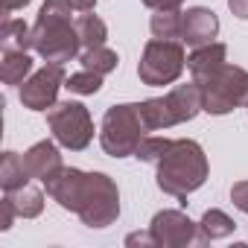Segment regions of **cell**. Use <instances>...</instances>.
Wrapping results in <instances>:
<instances>
[{"label":"cell","instance_id":"obj_1","mask_svg":"<svg viewBox=\"0 0 248 248\" xmlns=\"http://www.w3.org/2000/svg\"><path fill=\"white\" fill-rule=\"evenodd\" d=\"M70 15H73V6L67 0H44L32 27V50L44 62L64 64L79 56L82 41Z\"/></svg>","mask_w":248,"mask_h":248},{"label":"cell","instance_id":"obj_2","mask_svg":"<svg viewBox=\"0 0 248 248\" xmlns=\"http://www.w3.org/2000/svg\"><path fill=\"white\" fill-rule=\"evenodd\" d=\"M155 167H158V172H155L158 190H164L167 196H175V199H187L193 190H199L207 181V172H210L204 149L190 138L172 140L167 155Z\"/></svg>","mask_w":248,"mask_h":248},{"label":"cell","instance_id":"obj_3","mask_svg":"<svg viewBox=\"0 0 248 248\" xmlns=\"http://www.w3.org/2000/svg\"><path fill=\"white\" fill-rule=\"evenodd\" d=\"M146 123L140 114V102H129V105H111L102 117L99 126V143L105 149V155L111 158H129L138 152L140 140L146 138Z\"/></svg>","mask_w":248,"mask_h":248},{"label":"cell","instance_id":"obj_4","mask_svg":"<svg viewBox=\"0 0 248 248\" xmlns=\"http://www.w3.org/2000/svg\"><path fill=\"white\" fill-rule=\"evenodd\" d=\"M202 88V111L222 117L239 105H248V70L236 64H225L213 76L199 82Z\"/></svg>","mask_w":248,"mask_h":248},{"label":"cell","instance_id":"obj_5","mask_svg":"<svg viewBox=\"0 0 248 248\" xmlns=\"http://www.w3.org/2000/svg\"><path fill=\"white\" fill-rule=\"evenodd\" d=\"M76 216L88 228H108L120 216V190L105 172H88Z\"/></svg>","mask_w":248,"mask_h":248},{"label":"cell","instance_id":"obj_6","mask_svg":"<svg viewBox=\"0 0 248 248\" xmlns=\"http://www.w3.org/2000/svg\"><path fill=\"white\" fill-rule=\"evenodd\" d=\"M187 56H184V41H167V38H152L143 47L140 64H138V76L143 85L161 88V85H172L181 73H184Z\"/></svg>","mask_w":248,"mask_h":248},{"label":"cell","instance_id":"obj_7","mask_svg":"<svg viewBox=\"0 0 248 248\" xmlns=\"http://www.w3.org/2000/svg\"><path fill=\"white\" fill-rule=\"evenodd\" d=\"M47 126L56 138L59 146L70 149V152H82L91 146L93 140V120H91V111L82 105V102H56L50 111H47Z\"/></svg>","mask_w":248,"mask_h":248},{"label":"cell","instance_id":"obj_8","mask_svg":"<svg viewBox=\"0 0 248 248\" xmlns=\"http://www.w3.org/2000/svg\"><path fill=\"white\" fill-rule=\"evenodd\" d=\"M67 76H64V64L47 62L41 70H35L24 85H21V102L30 111H50L56 105L59 88H64Z\"/></svg>","mask_w":248,"mask_h":248},{"label":"cell","instance_id":"obj_9","mask_svg":"<svg viewBox=\"0 0 248 248\" xmlns=\"http://www.w3.org/2000/svg\"><path fill=\"white\" fill-rule=\"evenodd\" d=\"M149 231L155 236V245H164V248H184L190 242H199V225L181 210L155 213Z\"/></svg>","mask_w":248,"mask_h":248},{"label":"cell","instance_id":"obj_10","mask_svg":"<svg viewBox=\"0 0 248 248\" xmlns=\"http://www.w3.org/2000/svg\"><path fill=\"white\" fill-rule=\"evenodd\" d=\"M219 35V18L213 9L204 6H193L187 12H181V41L190 47H202L210 44Z\"/></svg>","mask_w":248,"mask_h":248},{"label":"cell","instance_id":"obj_11","mask_svg":"<svg viewBox=\"0 0 248 248\" xmlns=\"http://www.w3.org/2000/svg\"><path fill=\"white\" fill-rule=\"evenodd\" d=\"M24 164H27V172L30 178H38V181H47L50 175H56L64 164H62V155L56 149L53 140H38L35 146H30L24 152Z\"/></svg>","mask_w":248,"mask_h":248},{"label":"cell","instance_id":"obj_12","mask_svg":"<svg viewBox=\"0 0 248 248\" xmlns=\"http://www.w3.org/2000/svg\"><path fill=\"white\" fill-rule=\"evenodd\" d=\"M228 64V47L219 44V41H210V44H202L190 53L187 59V67L193 73V82H202L207 76H213L216 70H222Z\"/></svg>","mask_w":248,"mask_h":248},{"label":"cell","instance_id":"obj_13","mask_svg":"<svg viewBox=\"0 0 248 248\" xmlns=\"http://www.w3.org/2000/svg\"><path fill=\"white\" fill-rule=\"evenodd\" d=\"M170 105H172V114L178 123H190L199 111H202V88L199 82H190V85H178L167 93Z\"/></svg>","mask_w":248,"mask_h":248},{"label":"cell","instance_id":"obj_14","mask_svg":"<svg viewBox=\"0 0 248 248\" xmlns=\"http://www.w3.org/2000/svg\"><path fill=\"white\" fill-rule=\"evenodd\" d=\"M27 76H32V59L27 50H3L0 62V79L6 85H24Z\"/></svg>","mask_w":248,"mask_h":248},{"label":"cell","instance_id":"obj_15","mask_svg":"<svg viewBox=\"0 0 248 248\" xmlns=\"http://www.w3.org/2000/svg\"><path fill=\"white\" fill-rule=\"evenodd\" d=\"M140 114H143V123H146L149 132H161V129L178 126V120H175L172 105H170L167 96H155V99L140 102Z\"/></svg>","mask_w":248,"mask_h":248},{"label":"cell","instance_id":"obj_16","mask_svg":"<svg viewBox=\"0 0 248 248\" xmlns=\"http://www.w3.org/2000/svg\"><path fill=\"white\" fill-rule=\"evenodd\" d=\"M30 181V172H27V164H24V155L18 152H3V161H0V187L6 193L24 187Z\"/></svg>","mask_w":248,"mask_h":248},{"label":"cell","instance_id":"obj_17","mask_svg":"<svg viewBox=\"0 0 248 248\" xmlns=\"http://www.w3.org/2000/svg\"><path fill=\"white\" fill-rule=\"evenodd\" d=\"M233 219L228 216V213H222V210H207L204 216H202V222H199V242H213V239H225V236H231L233 233Z\"/></svg>","mask_w":248,"mask_h":248},{"label":"cell","instance_id":"obj_18","mask_svg":"<svg viewBox=\"0 0 248 248\" xmlns=\"http://www.w3.org/2000/svg\"><path fill=\"white\" fill-rule=\"evenodd\" d=\"M76 32H79V41H82L85 50H91V47H102L105 38H108V27H105V21L96 18V15H91V12H82V15L76 18Z\"/></svg>","mask_w":248,"mask_h":248},{"label":"cell","instance_id":"obj_19","mask_svg":"<svg viewBox=\"0 0 248 248\" xmlns=\"http://www.w3.org/2000/svg\"><path fill=\"white\" fill-rule=\"evenodd\" d=\"M6 196L12 199L18 216H24V219H35V216H41V210H44V193H41L38 187L24 184V187L12 190V193H6Z\"/></svg>","mask_w":248,"mask_h":248},{"label":"cell","instance_id":"obj_20","mask_svg":"<svg viewBox=\"0 0 248 248\" xmlns=\"http://www.w3.org/2000/svg\"><path fill=\"white\" fill-rule=\"evenodd\" d=\"M0 44L3 50H30L32 47V30L21 18H6L0 30Z\"/></svg>","mask_w":248,"mask_h":248},{"label":"cell","instance_id":"obj_21","mask_svg":"<svg viewBox=\"0 0 248 248\" xmlns=\"http://www.w3.org/2000/svg\"><path fill=\"white\" fill-rule=\"evenodd\" d=\"M79 62H82V67H85V70H93V73L105 76V73L117 70V64H120V56L102 44V47H91V50H82V53H79Z\"/></svg>","mask_w":248,"mask_h":248},{"label":"cell","instance_id":"obj_22","mask_svg":"<svg viewBox=\"0 0 248 248\" xmlns=\"http://www.w3.org/2000/svg\"><path fill=\"white\" fill-rule=\"evenodd\" d=\"M149 30L155 38L181 41V9L178 12H155L149 21Z\"/></svg>","mask_w":248,"mask_h":248},{"label":"cell","instance_id":"obj_23","mask_svg":"<svg viewBox=\"0 0 248 248\" xmlns=\"http://www.w3.org/2000/svg\"><path fill=\"white\" fill-rule=\"evenodd\" d=\"M64 88H67L70 93H79V96H93V93H99V88H102V76L93 73V70H85V67H82L79 73L67 76Z\"/></svg>","mask_w":248,"mask_h":248},{"label":"cell","instance_id":"obj_24","mask_svg":"<svg viewBox=\"0 0 248 248\" xmlns=\"http://www.w3.org/2000/svg\"><path fill=\"white\" fill-rule=\"evenodd\" d=\"M170 143H172L170 138H143L140 146H138V152H135V158L138 161H146V164H158L167 155Z\"/></svg>","mask_w":248,"mask_h":248},{"label":"cell","instance_id":"obj_25","mask_svg":"<svg viewBox=\"0 0 248 248\" xmlns=\"http://www.w3.org/2000/svg\"><path fill=\"white\" fill-rule=\"evenodd\" d=\"M231 202H233L242 213H248V181H236V184L231 187Z\"/></svg>","mask_w":248,"mask_h":248},{"label":"cell","instance_id":"obj_26","mask_svg":"<svg viewBox=\"0 0 248 248\" xmlns=\"http://www.w3.org/2000/svg\"><path fill=\"white\" fill-rule=\"evenodd\" d=\"M15 216H18V210H15V204H12V199L3 196V202H0V231H9Z\"/></svg>","mask_w":248,"mask_h":248},{"label":"cell","instance_id":"obj_27","mask_svg":"<svg viewBox=\"0 0 248 248\" xmlns=\"http://www.w3.org/2000/svg\"><path fill=\"white\" fill-rule=\"evenodd\" d=\"M143 3L155 12H178L184 0H143Z\"/></svg>","mask_w":248,"mask_h":248},{"label":"cell","instance_id":"obj_28","mask_svg":"<svg viewBox=\"0 0 248 248\" xmlns=\"http://www.w3.org/2000/svg\"><path fill=\"white\" fill-rule=\"evenodd\" d=\"M228 9H231L239 21H248V0H228Z\"/></svg>","mask_w":248,"mask_h":248},{"label":"cell","instance_id":"obj_29","mask_svg":"<svg viewBox=\"0 0 248 248\" xmlns=\"http://www.w3.org/2000/svg\"><path fill=\"white\" fill-rule=\"evenodd\" d=\"M138 242H140V245H155L152 231H149V233H129V236H126V245H138Z\"/></svg>","mask_w":248,"mask_h":248},{"label":"cell","instance_id":"obj_30","mask_svg":"<svg viewBox=\"0 0 248 248\" xmlns=\"http://www.w3.org/2000/svg\"><path fill=\"white\" fill-rule=\"evenodd\" d=\"M67 3L73 6V12H93L96 0H67Z\"/></svg>","mask_w":248,"mask_h":248},{"label":"cell","instance_id":"obj_31","mask_svg":"<svg viewBox=\"0 0 248 248\" xmlns=\"http://www.w3.org/2000/svg\"><path fill=\"white\" fill-rule=\"evenodd\" d=\"M27 3H32V0H3V15H12L15 9H24Z\"/></svg>","mask_w":248,"mask_h":248},{"label":"cell","instance_id":"obj_32","mask_svg":"<svg viewBox=\"0 0 248 248\" xmlns=\"http://www.w3.org/2000/svg\"><path fill=\"white\" fill-rule=\"evenodd\" d=\"M245 108H248V105H245Z\"/></svg>","mask_w":248,"mask_h":248}]
</instances>
